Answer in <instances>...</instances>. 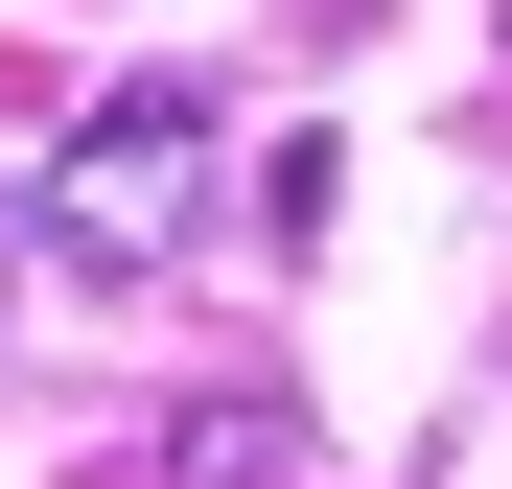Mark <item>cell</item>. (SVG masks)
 I'll return each mask as SVG.
<instances>
[{
	"mask_svg": "<svg viewBox=\"0 0 512 489\" xmlns=\"http://www.w3.org/2000/svg\"><path fill=\"white\" fill-rule=\"evenodd\" d=\"M187 187H210V94H187V70H140V94L47 163V257H94V280L187 257Z\"/></svg>",
	"mask_w": 512,
	"mask_h": 489,
	"instance_id": "obj_1",
	"label": "cell"
}]
</instances>
